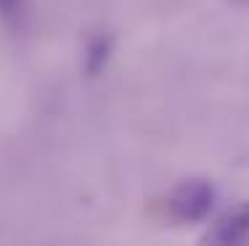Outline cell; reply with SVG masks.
I'll return each mask as SVG.
<instances>
[{"mask_svg": "<svg viewBox=\"0 0 249 246\" xmlns=\"http://www.w3.org/2000/svg\"><path fill=\"white\" fill-rule=\"evenodd\" d=\"M212 204H215V188L207 180H183L180 185L170 196V209L178 220L183 222H196L210 214Z\"/></svg>", "mask_w": 249, "mask_h": 246, "instance_id": "obj_1", "label": "cell"}, {"mask_svg": "<svg viewBox=\"0 0 249 246\" xmlns=\"http://www.w3.org/2000/svg\"><path fill=\"white\" fill-rule=\"evenodd\" d=\"M212 244H241L249 241V207H236L215 225V230L207 236Z\"/></svg>", "mask_w": 249, "mask_h": 246, "instance_id": "obj_2", "label": "cell"}, {"mask_svg": "<svg viewBox=\"0 0 249 246\" xmlns=\"http://www.w3.org/2000/svg\"><path fill=\"white\" fill-rule=\"evenodd\" d=\"M111 50V40L109 37H96L90 45H88V58H85V69L88 74H98L104 69L106 58H109Z\"/></svg>", "mask_w": 249, "mask_h": 246, "instance_id": "obj_3", "label": "cell"}, {"mask_svg": "<svg viewBox=\"0 0 249 246\" xmlns=\"http://www.w3.org/2000/svg\"><path fill=\"white\" fill-rule=\"evenodd\" d=\"M24 16V0H0V21L3 24H19Z\"/></svg>", "mask_w": 249, "mask_h": 246, "instance_id": "obj_4", "label": "cell"}, {"mask_svg": "<svg viewBox=\"0 0 249 246\" xmlns=\"http://www.w3.org/2000/svg\"><path fill=\"white\" fill-rule=\"evenodd\" d=\"M231 3H236V5H249V0H231Z\"/></svg>", "mask_w": 249, "mask_h": 246, "instance_id": "obj_5", "label": "cell"}]
</instances>
